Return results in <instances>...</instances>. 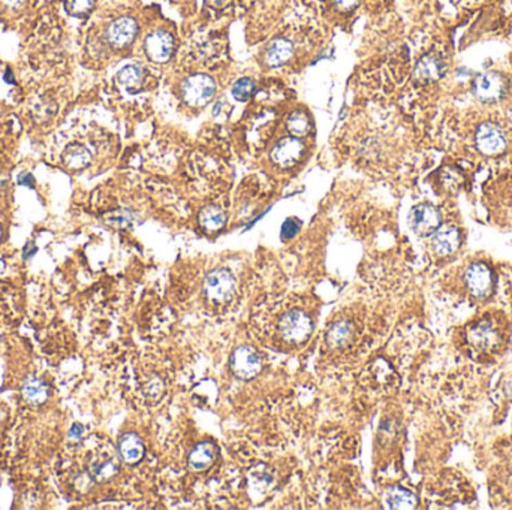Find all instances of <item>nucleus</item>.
<instances>
[{
	"label": "nucleus",
	"instance_id": "obj_21",
	"mask_svg": "<svg viewBox=\"0 0 512 510\" xmlns=\"http://www.w3.org/2000/svg\"><path fill=\"white\" fill-rule=\"evenodd\" d=\"M117 81L122 87H124L128 91H137L144 82V71L138 65H128L124 66L117 73Z\"/></svg>",
	"mask_w": 512,
	"mask_h": 510
},
{
	"label": "nucleus",
	"instance_id": "obj_30",
	"mask_svg": "<svg viewBox=\"0 0 512 510\" xmlns=\"http://www.w3.org/2000/svg\"><path fill=\"white\" fill-rule=\"evenodd\" d=\"M359 3V0H333V5L339 11H350Z\"/></svg>",
	"mask_w": 512,
	"mask_h": 510
},
{
	"label": "nucleus",
	"instance_id": "obj_24",
	"mask_svg": "<svg viewBox=\"0 0 512 510\" xmlns=\"http://www.w3.org/2000/svg\"><path fill=\"white\" fill-rule=\"evenodd\" d=\"M287 129L291 135L296 138L307 135L310 130V120L307 114L303 111H296L289 114L287 119Z\"/></svg>",
	"mask_w": 512,
	"mask_h": 510
},
{
	"label": "nucleus",
	"instance_id": "obj_11",
	"mask_svg": "<svg viewBox=\"0 0 512 510\" xmlns=\"http://www.w3.org/2000/svg\"><path fill=\"white\" fill-rule=\"evenodd\" d=\"M138 33V23L132 16H120L107 29V40L115 48H124L133 43Z\"/></svg>",
	"mask_w": 512,
	"mask_h": 510
},
{
	"label": "nucleus",
	"instance_id": "obj_25",
	"mask_svg": "<svg viewBox=\"0 0 512 510\" xmlns=\"http://www.w3.org/2000/svg\"><path fill=\"white\" fill-rule=\"evenodd\" d=\"M119 472V465L113 459H98L90 465V473L96 480H107Z\"/></svg>",
	"mask_w": 512,
	"mask_h": 510
},
{
	"label": "nucleus",
	"instance_id": "obj_34",
	"mask_svg": "<svg viewBox=\"0 0 512 510\" xmlns=\"http://www.w3.org/2000/svg\"><path fill=\"white\" fill-rule=\"evenodd\" d=\"M207 2L210 5H212V6H214V8H223V6L228 5L231 2V0H207Z\"/></svg>",
	"mask_w": 512,
	"mask_h": 510
},
{
	"label": "nucleus",
	"instance_id": "obj_13",
	"mask_svg": "<svg viewBox=\"0 0 512 510\" xmlns=\"http://www.w3.org/2000/svg\"><path fill=\"white\" fill-rule=\"evenodd\" d=\"M117 449H119V455L122 458V461L133 465L140 463L142 458H144V443L137 436L135 432H124L123 436L119 439V445H117Z\"/></svg>",
	"mask_w": 512,
	"mask_h": 510
},
{
	"label": "nucleus",
	"instance_id": "obj_2",
	"mask_svg": "<svg viewBox=\"0 0 512 510\" xmlns=\"http://www.w3.org/2000/svg\"><path fill=\"white\" fill-rule=\"evenodd\" d=\"M216 93V82L212 77L205 73L190 75L184 80L181 86L183 99L190 106H204L213 99Z\"/></svg>",
	"mask_w": 512,
	"mask_h": 510
},
{
	"label": "nucleus",
	"instance_id": "obj_15",
	"mask_svg": "<svg viewBox=\"0 0 512 510\" xmlns=\"http://www.w3.org/2000/svg\"><path fill=\"white\" fill-rule=\"evenodd\" d=\"M217 455V448L213 443L203 441L197 445L189 454V467L195 472H204L212 467Z\"/></svg>",
	"mask_w": 512,
	"mask_h": 510
},
{
	"label": "nucleus",
	"instance_id": "obj_17",
	"mask_svg": "<svg viewBox=\"0 0 512 510\" xmlns=\"http://www.w3.org/2000/svg\"><path fill=\"white\" fill-rule=\"evenodd\" d=\"M62 161L68 170L80 171L91 162V153L87 147L82 144H69L65 148L62 154Z\"/></svg>",
	"mask_w": 512,
	"mask_h": 510
},
{
	"label": "nucleus",
	"instance_id": "obj_14",
	"mask_svg": "<svg viewBox=\"0 0 512 510\" xmlns=\"http://www.w3.org/2000/svg\"><path fill=\"white\" fill-rule=\"evenodd\" d=\"M443 73V63L438 56L425 54L419 58L414 75L418 81H438Z\"/></svg>",
	"mask_w": 512,
	"mask_h": 510
},
{
	"label": "nucleus",
	"instance_id": "obj_36",
	"mask_svg": "<svg viewBox=\"0 0 512 510\" xmlns=\"http://www.w3.org/2000/svg\"><path fill=\"white\" fill-rule=\"evenodd\" d=\"M2 235H3V228H2V224H0V240H2Z\"/></svg>",
	"mask_w": 512,
	"mask_h": 510
},
{
	"label": "nucleus",
	"instance_id": "obj_33",
	"mask_svg": "<svg viewBox=\"0 0 512 510\" xmlns=\"http://www.w3.org/2000/svg\"><path fill=\"white\" fill-rule=\"evenodd\" d=\"M36 250H38L36 246L33 244L32 241H29L27 244L23 247V259H24V261H27V259H30L33 255H35V253H36Z\"/></svg>",
	"mask_w": 512,
	"mask_h": 510
},
{
	"label": "nucleus",
	"instance_id": "obj_19",
	"mask_svg": "<svg viewBox=\"0 0 512 510\" xmlns=\"http://www.w3.org/2000/svg\"><path fill=\"white\" fill-rule=\"evenodd\" d=\"M226 223V214L221 207L207 205L199 213V224L207 232L221 231Z\"/></svg>",
	"mask_w": 512,
	"mask_h": 510
},
{
	"label": "nucleus",
	"instance_id": "obj_23",
	"mask_svg": "<svg viewBox=\"0 0 512 510\" xmlns=\"http://www.w3.org/2000/svg\"><path fill=\"white\" fill-rule=\"evenodd\" d=\"M21 392H23V397L26 398L30 404H35V406L44 404L48 398L47 384L35 378H30L23 383Z\"/></svg>",
	"mask_w": 512,
	"mask_h": 510
},
{
	"label": "nucleus",
	"instance_id": "obj_28",
	"mask_svg": "<svg viewBox=\"0 0 512 510\" xmlns=\"http://www.w3.org/2000/svg\"><path fill=\"white\" fill-rule=\"evenodd\" d=\"M105 222L113 224V227H117V228H128L129 224L133 222V216L129 211L120 210V211H114V213L107 214Z\"/></svg>",
	"mask_w": 512,
	"mask_h": 510
},
{
	"label": "nucleus",
	"instance_id": "obj_9",
	"mask_svg": "<svg viewBox=\"0 0 512 510\" xmlns=\"http://www.w3.org/2000/svg\"><path fill=\"white\" fill-rule=\"evenodd\" d=\"M475 142L476 147L484 154H498L503 152L507 147V138L503 135V132L500 130L499 126H496L494 123L485 121L482 123L480 128L476 129V135H475Z\"/></svg>",
	"mask_w": 512,
	"mask_h": 510
},
{
	"label": "nucleus",
	"instance_id": "obj_26",
	"mask_svg": "<svg viewBox=\"0 0 512 510\" xmlns=\"http://www.w3.org/2000/svg\"><path fill=\"white\" fill-rule=\"evenodd\" d=\"M254 90H255L254 81H252L250 78H240L234 82L231 93L234 99H237L238 102H245V100H247L252 95H254Z\"/></svg>",
	"mask_w": 512,
	"mask_h": 510
},
{
	"label": "nucleus",
	"instance_id": "obj_31",
	"mask_svg": "<svg viewBox=\"0 0 512 510\" xmlns=\"http://www.w3.org/2000/svg\"><path fill=\"white\" fill-rule=\"evenodd\" d=\"M19 185L27 186V187H35V177L30 172H23L19 175Z\"/></svg>",
	"mask_w": 512,
	"mask_h": 510
},
{
	"label": "nucleus",
	"instance_id": "obj_32",
	"mask_svg": "<svg viewBox=\"0 0 512 510\" xmlns=\"http://www.w3.org/2000/svg\"><path fill=\"white\" fill-rule=\"evenodd\" d=\"M84 436V426L81 424H74L69 430V439L80 440Z\"/></svg>",
	"mask_w": 512,
	"mask_h": 510
},
{
	"label": "nucleus",
	"instance_id": "obj_29",
	"mask_svg": "<svg viewBox=\"0 0 512 510\" xmlns=\"http://www.w3.org/2000/svg\"><path fill=\"white\" fill-rule=\"evenodd\" d=\"M300 229H301V222L298 219H296V217H291V219H288L287 222L282 224L280 235L285 241H288V240H292L293 237H296L297 233L300 232Z\"/></svg>",
	"mask_w": 512,
	"mask_h": 510
},
{
	"label": "nucleus",
	"instance_id": "obj_35",
	"mask_svg": "<svg viewBox=\"0 0 512 510\" xmlns=\"http://www.w3.org/2000/svg\"><path fill=\"white\" fill-rule=\"evenodd\" d=\"M23 0H3V3L8 5V6H12V8H16L21 5Z\"/></svg>",
	"mask_w": 512,
	"mask_h": 510
},
{
	"label": "nucleus",
	"instance_id": "obj_4",
	"mask_svg": "<svg viewBox=\"0 0 512 510\" xmlns=\"http://www.w3.org/2000/svg\"><path fill=\"white\" fill-rule=\"evenodd\" d=\"M230 367L241 380H252L263 370V359L250 346H238L231 353Z\"/></svg>",
	"mask_w": 512,
	"mask_h": 510
},
{
	"label": "nucleus",
	"instance_id": "obj_6",
	"mask_svg": "<svg viewBox=\"0 0 512 510\" xmlns=\"http://www.w3.org/2000/svg\"><path fill=\"white\" fill-rule=\"evenodd\" d=\"M175 48L174 36L166 30H155L144 40V51L155 63H166Z\"/></svg>",
	"mask_w": 512,
	"mask_h": 510
},
{
	"label": "nucleus",
	"instance_id": "obj_12",
	"mask_svg": "<svg viewBox=\"0 0 512 510\" xmlns=\"http://www.w3.org/2000/svg\"><path fill=\"white\" fill-rule=\"evenodd\" d=\"M460 232L456 227L445 224L433 233L432 244L439 256H449L456 253L460 247Z\"/></svg>",
	"mask_w": 512,
	"mask_h": 510
},
{
	"label": "nucleus",
	"instance_id": "obj_5",
	"mask_svg": "<svg viewBox=\"0 0 512 510\" xmlns=\"http://www.w3.org/2000/svg\"><path fill=\"white\" fill-rule=\"evenodd\" d=\"M408 222L416 235L429 237L442 227V216L434 205L419 204L410 210Z\"/></svg>",
	"mask_w": 512,
	"mask_h": 510
},
{
	"label": "nucleus",
	"instance_id": "obj_8",
	"mask_svg": "<svg viewBox=\"0 0 512 510\" xmlns=\"http://www.w3.org/2000/svg\"><path fill=\"white\" fill-rule=\"evenodd\" d=\"M505 80L498 72H485L478 75L474 82V93L482 102H496L505 95Z\"/></svg>",
	"mask_w": 512,
	"mask_h": 510
},
{
	"label": "nucleus",
	"instance_id": "obj_20",
	"mask_svg": "<svg viewBox=\"0 0 512 510\" xmlns=\"http://www.w3.org/2000/svg\"><path fill=\"white\" fill-rule=\"evenodd\" d=\"M354 336V328L346 321L335 322L326 332V345L333 349L345 347Z\"/></svg>",
	"mask_w": 512,
	"mask_h": 510
},
{
	"label": "nucleus",
	"instance_id": "obj_16",
	"mask_svg": "<svg viewBox=\"0 0 512 510\" xmlns=\"http://www.w3.org/2000/svg\"><path fill=\"white\" fill-rule=\"evenodd\" d=\"M469 343H471L474 349L485 352V350H490L498 343V332L494 331L491 325L485 322L480 323L469 332Z\"/></svg>",
	"mask_w": 512,
	"mask_h": 510
},
{
	"label": "nucleus",
	"instance_id": "obj_1",
	"mask_svg": "<svg viewBox=\"0 0 512 510\" xmlns=\"http://www.w3.org/2000/svg\"><path fill=\"white\" fill-rule=\"evenodd\" d=\"M237 289V280L228 268H216L210 271L203 283L204 295L214 304H223L230 301Z\"/></svg>",
	"mask_w": 512,
	"mask_h": 510
},
{
	"label": "nucleus",
	"instance_id": "obj_10",
	"mask_svg": "<svg viewBox=\"0 0 512 510\" xmlns=\"http://www.w3.org/2000/svg\"><path fill=\"white\" fill-rule=\"evenodd\" d=\"M304 153V144L296 137L283 138L271 148V161L280 168H291Z\"/></svg>",
	"mask_w": 512,
	"mask_h": 510
},
{
	"label": "nucleus",
	"instance_id": "obj_18",
	"mask_svg": "<svg viewBox=\"0 0 512 510\" xmlns=\"http://www.w3.org/2000/svg\"><path fill=\"white\" fill-rule=\"evenodd\" d=\"M293 54V45L288 39H276L268 47L265 53V63L271 68L287 63Z\"/></svg>",
	"mask_w": 512,
	"mask_h": 510
},
{
	"label": "nucleus",
	"instance_id": "obj_27",
	"mask_svg": "<svg viewBox=\"0 0 512 510\" xmlns=\"http://www.w3.org/2000/svg\"><path fill=\"white\" fill-rule=\"evenodd\" d=\"M65 8L74 16H86L95 8V0H66Z\"/></svg>",
	"mask_w": 512,
	"mask_h": 510
},
{
	"label": "nucleus",
	"instance_id": "obj_22",
	"mask_svg": "<svg viewBox=\"0 0 512 510\" xmlns=\"http://www.w3.org/2000/svg\"><path fill=\"white\" fill-rule=\"evenodd\" d=\"M385 501H387L388 507L391 509H415L416 507V497L410 491L400 488V487L390 488L387 491V494H385Z\"/></svg>",
	"mask_w": 512,
	"mask_h": 510
},
{
	"label": "nucleus",
	"instance_id": "obj_3",
	"mask_svg": "<svg viewBox=\"0 0 512 510\" xmlns=\"http://www.w3.org/2000/svg\"><path fill=\"white\" fill-rule=\"evenodd\" d=\"M313 323L309 314L303 310H292L285 313L279 322V334L289 343H303L312 334Z\"/></svg>",
	"mask_w": 512,
	"mask_h": 510
},
{
	"label": "nucleus",
	"instance_id": "obj_7",
	"mask_svg": "<svg viewBox=\"0 0 512 510\" xmlns=\"http://www.w3.org/2000/svg\"><path fill=\"white\" fill-rule=\"evenodd\" d=\"M465 281L469 292L476 298H487L493 290V271L485 264H472L466 270Z\"/></svg>",
	"mask_w": 512,
	"mask_h": 510
}]
</instances>
